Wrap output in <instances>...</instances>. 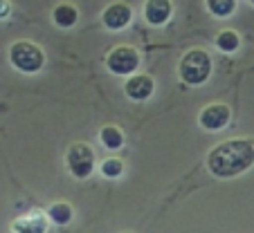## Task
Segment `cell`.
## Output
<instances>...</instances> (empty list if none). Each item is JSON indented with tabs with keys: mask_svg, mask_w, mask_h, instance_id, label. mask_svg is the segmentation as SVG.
I'll use <instances>...</instances> for the list:
<instances>
[{
	"mask_svg": "<svg viewBox=\"0 0 254 233\" xmlns=\"http://www.w3.org/2000/svg\"><path fill=\"white\" fill-rule=\"evenodd\" d=\"M126 96L133 101H146L151 99V94L155 92V81L149 74H130V79L126 81Z\"/></svg>",
	"mask_w": 254,
	"mask_h": 233,
	"instance_id": "7",
	"label": "cell"
},
{
	"mask_svg": "<svg viewBox=\"0 0 254 233\" xmlns=\"http://www.w3.org/2000/svg\"><path fill=\"white\" fill-rule=\"evenodd\" d=\"M99 139L108 150H120V148L124 146V133H122V128H117V126H104V128L99 130Z\"/></svg>",
	"mask_w": 254,
	"mask_h": 233,
	"instance_id": "11",
	"label": "cell"
},
{
	"mask_svg": "<svg viewBox=\"0 0 254 233\" xmlns=\"http://www.w3.org/2000/svg\"><path fill=\"white\" fill-rule=\"evenodd\" d=\"M130 18H133V9H130L126 2H113V5H108L104 9V14H101V20H104V25L108 29L126 27V25L130 23Z\"/></svg>",
	"mask_w": 254,
	"mask_h": 233,
	"instance_id": "8",
	"label": "cell"
},
{
	"mask_svg": "<svg viewBox=\"0 0 254 233\" xmlns=\"http://www.w3.org/2000/svg\"><path fill=\"white\" fill-rule=\"evenodd\" d=\"M254 164V143L250 139H227L209 150L207 166L216 177L230 180L243 175Z\"/></svg>",
	"mask_w": 254,
	"mask_h": 233,
	"instance_id": "1",
	"label": "cell"
},
{
	"mask_svg": "<svg viewBox=\"0 0 254 233\" xmlns=\"http://www.w3.org/2000/svg\"><path fill=\"white\" fill-rule=\"evenodd\" d=\"M9 61L16 70L25 72V74H36L45 65V54L32 41H16L9 47Z\"/></svg>",
	"mask_w": 254,
	"mask_h": 233,
	"instance_id": "3",
	"label": "cell"
},
{
	"mask_svg": "<svg viewBox=\"0 0 254 233\" xmlns=\"http://www.w3.org/2000/svg\"><path fill=\"white\" fill-rule=\"evenodd\" d=\"M173 14V2L171 0H146L144 2V18L149 25H164Z\"/></svg>",
	"mask_w": 254,
	"mask_h": 233,
	"instance_id": "9",
	"label": "cell"
},
{
	"mask_svg": "<svg viewBox=\"0 0 254 233\" xmlns=\"http://www.w3.org/2000/svg\"><path fill=\"white\" fill-rule=\"evenodd\" d=\"M178 74L189 86H202L211 74V56L205 49H189L178 65Z\"/></svg>",
	"mask_w": 254,
	"mask_h": 233,
	"instance_id": "2",
	"label": "cell"
},
{
	"mask_svg": "<svg viewBox=\"0 0 254 233\" xmlns=\"http://www.w3.org/2000/svg\"><path fill=\"white\" fill-rule=\"evenodd\" d=\"M65 162H67L70 173L77 177V180H86V177H90L92 168H95V150H92L88 143L77 141L67 148Z\"/></svg>",
	"mask_w": 254,
	"mask_h": 233,
	"instance_id": "5",
	"label": "cell"
},
{
	"mask_svg": "<svg viewBox=\"0 0 254 233\" xmlns=\"http://www.w3.org/2000/svg\"><path fill=\"white\" fill-rule=\"evenodd\" d=\"M101 173H104V177H120L124 173V162L117 157H108L101 164Z\"/></svg>",
	"mask_w": 254,
	"mask_h": 233,
	"instance_id": "16",
	"label": "cell"
},
{
	"mask_svg": "<svg viewBox=\"0 0 254 233\" xmlns=\"http://www.w3.org/2000/svg\"><path fill=\"white\" fill-rule=\"evenodd\" d=\"M232 119V110L225 103H209L200 110L198 124L205 130H223Z\"/></svg>",
	"mask_w": 254,
	"mask_h": 233,
	"instance_id": "6",
	"label": "cell"
},
{
	"mask_svg": "<svg viewBox=\"0 0 254 233\" xmlns=\"http://www.w3.org/2000/svg\"><path fill=\"white\" fill-rule=\"evenodd\" d=\"M54 23L59 27H72V25L79 20V11L74 5H67V2H61V5L54 7V14H52Z\"/></svg>",
	"mask_w": 254,
	"mask_h": 233,
	"instance_id": "10",
	"label": "cell"
},
{
	"mask_svg": "<svg viewBox=\"0 0 254 233\" xmlns=\"http://www.w3.org/2000/svg\"><path fill=\"white\" fill-rule=\"evenodd\" d=\"M48 218L54 224H67L72 220V206L67 202H57L48 209Z\"/></svg>",
	"mask_w": 254,
	"mask_h": 233,
	"instance_id": "13",
	"label": "cell"
},
{
	"mask_svg": "<svg viewBox=\"0 0 254 233\" xmlns=\"http://www.w3.org/2000/svg\"><path fill=\"white\" fill-rule=\"evenodd\" d=\"M139 61H142L139 52L135 47H130V45H117V47L111 49V54L106 56V65H108V70L117 76L135 74L137 67H139Z\"/></svg>",
	"mask_w": 254,
	"mask_h": 233,
	"instance_id": "4",
	"label": "cell"
},
{
	"mask_svg": "<svg viewBox=\"0 0 254 233\" xmlns=\"http://www.w3.org/2000/svg\"><path fill=\"white\" fill-rule=\"evenodd\" d=\"M14 231H29V233H34V231H45V220L41 218V215H29V218H23V220H16L14 222Z\"/></svg>",
	"mask_w": 254,
	"mask_h": 233,
	"instance_id": "15",
	"label": "cell"
},
{
	"mask_svg": "<svg viewBox=\"0 0 254 233\" xmlns=\"http://www.w3.org/2000/svg\"><path fill=\"white\" fill-rule=\"evenodd\" d=\"M250 2H252V5H254V0H250Z\"/></svg>",
	"mask_w": 254,
	"mask_h": 233,
	"instance_id": "18",
	"label": "cell"
},
{
	"mask_svg": "<svg viewBox=\"0 0 254 233\" xmlns=\"http://www.w3.org/2000/svg\"><path fill=\"white\" fill-rule=\"evenodd\" d=\"M11 14V5L9 0H0V18H7Z\"/></svg>",
	"mask_w": 254,
	"mask_h": 233,
	"instance_id": "17",
	"label": "cell"
},
{
	"mask_svg": "<svg viewBox=\"0 0 254 233\" xmlns=\"http://www.w3.org/2000/svg\"><path fill=\"white\" fill-rule=\"evenodd\" d=\"M207 9L216 16V18H227L234 14L236 0H207Z\"/></svg>",
	"mask_w": 254,
	"mask_h": 233,
	"instance_id": "14",
	"label": "cell"
},
{
	"mask_svg": "<svg viewBox=\"0 0 254 233\" xmlns=\"http://www.w3.org/2000/svg\"><path fill=\"white\" fill-rule=\"evenodd\" d=\"M239 45H241V41L234 29H223V32L216 36V47L221 49V52H236Z\"/></svg>",
	"mask_w": 254,
	"mask_h": 233,
	"instance_id": "12",
	"label": "cell"
}]
</instances>
